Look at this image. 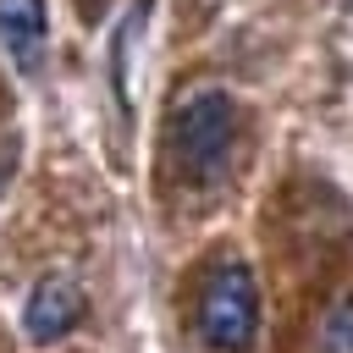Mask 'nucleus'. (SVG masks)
<instances>
[{
  "mask_svg": "<svg viewBox=\"0 0 353 353\" xmlns=\"http://www.w3.org/2000/svg\"><path fill=\"white\" fill-rule=\"evenodd\" d=\"M237 149V105L221 88H193L171 110V154L193 188H215Z\"/></svg>",
  "mask_w": 353,
  "mask_h": 353,
  "instance_id": "nucleus-1",
  "label": "nucleus"
},
{
  "mask_svg": "<svg viewBox=\"0 0 353 353\" xmlns=\"http://www.w3.org/2000/svg\"><path fill=\"white\" fill-rule=\"evenodd\" d=\"M199 336L215 353H248L254 331H259V287L248 276V265L226 259L199 281V303H193Z\"/></svg>",
  "mask_w": 353,
  "mask_h": 353,
  "instance_id": "nucleus-2",
  "label": "nucleus"
},
{
  "mask_svg": "<svg viewBox=\"0 0 353 353\" xmlns=\"http://www.w3.org/2000/svg\"><path fill=\"white\" fill-rule=\"evenodd\" d=\"M83 287L72 281V276H44L33 292H28V303H22V325H28V342H39V347H50V342H61V336H72L77 325H83Z\"/></svg>",
  "mask_w": 353,
  "mask_h": 353,
  "instance_id": "nucleus-3",
  "label": "nucleus"
},
{
  "mask_svg": "<svg viewBox=\"0 0 353 353\" xmlns=\"http://www.w3.org/2000/svg\"><path fill=\"white\" fill-rule=\"evenodd\" d=\"M44 50H50L44 0H0V55L17 72H39Z\"/></svg>",
  "mask_w": 353,
  "mask_h": 353,
  "instance_id": "nucleus-4",
  "label": "nucleus"
},
{
  "mask_svg": "<svg viewBox=\"0 0 353 353\" xmlns=\"http://www.w3.org/2000/svg\"><path fill=\"white\" fill-rule=\"evenodd\" d=\"M320 353H353V298H342L320 325Z\"/></svg>",
  "mask_w": 353,
  "mask_h": 353,
  "instance_id": "nucleus-5",
  "label": "nucleus"
}]
</instances>
